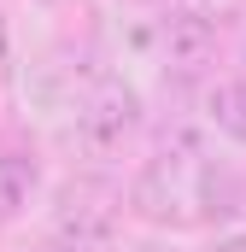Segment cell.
Instances as JSON below:
<instances>
[{
    "label": "cell",
    "mask_w": 246,
    "mask_h": 252,
    "mask_svg": "<svg viewBox=\"0 0 246 252\" xmlns=\"http://www.w3.org/2000/svg\"><path fill=\"white\" fill-rule=\"evenodd\" d=\"M47 252H118V205L112 193H82L70 199L47 235Z\"/></svg>",
    "instance_id": "obj_4"
},
{
    "label": "cell",
    "mask_w": 246,
    "mask_h": 252,
    "mask_svg": "<svg viewBox=\"0 0 246 252\" xmlns=\"http://www.w3.org/2000/svg\"><path fill=\"white\" fill-rule=\"evenodd\" d=\"M123 252H182L176 241H141V247H123Z\"/></svg>",
    "instance_id": "obj_9"
},
{
    "label": "cell",
    "mask_w": 246,
    "mask_h": 252,
    "mask_svg": "<svg viewBox=\"0 0 246 252\" xmlns=\"http://www.w3.org/2000/svg\"><path fill=\"white\" fill-rule=\"evenodd\" d=\"M211 252H246V229H223V235L211 241Z\"/></svg>",
    "instance_id": "obj_8"
},
{
    "label": "cell",
    "mask_w": 246,
    "mask_h": 252,
    "mask_svg": "<svg viewBox=\"0 0 246 252\" xmlns=\"http://www.w3.org/2000/svg\"><path fill=\"white\" fill-rule=\"evenodd\" d=\"M199 118L229 147H246V76H205L199 88Z\"/></svg>",
    "instance_id": "obj_5"
},
{
    "label": "cell",
    "mask_w": 246,
    "mask_h": 252,
    "mask_svg": "<svg viewBox=\"0 0 246 252\" xmlns=\"http://www.w3.org/2000/svg\"><path fill=\"white\" fill-rule=\"evenodd\" d=\"M205 176H211V147L193 124L164 129L147 158L135 164L129 193H123V211L141 217L147 229H193L205 223Z\"/></svg>",
    "instance_id": "obj_1"
},
{
    "label": "cell",
    "mask_w": 246,
    "mask_h": 252,
    "mask_svg": "<svg viewBox=\"0 0 246 252\" xmlns=\"http://www.w3.org/2000/svg\"><path fill=\"white\" fill-rule=\"evenodd\" d=\"M217 53H223L217 12L176 0V6H164L153 18V59H158L164 76H211L217 70Z\"/></svg>",
    "instance_id": "obj_3"
},
{
    "label": "cell",
    "mask_w": 246,
    "mask_h": 252,
    "mask_svg": "<svg viewBox=\"0 0 246 252\" xmlns=\"http://www.w3.org/2000/svg\"><path fill=\"white\" fill-rule=\"evenodd\" d=\"M41 199V158L30 147H0V229Z\"/></svg>",
    "instance_id": "obj_6"
},
{
    "label": "cell",
    "mask_w": 246,
    "mask_h": 252,
    "mask_svg": "<svg viewBox=\"0 0 246 252\" xmlns=\"http://www.w3.org/2000/svg\"><path fill=\"white\" fill-rule=\"evenodd\" d=\"M147 135V100L129 76H94L70 106V141L88 164H118Z\"/></svg>",
    "instance_id": "obj_2"
},
{
    "label": "cell",
    "mask_w": 246,
    "mask_h": 252,
    "mask_svg": "<svg viewBox=\"0 0 246 252\" xmlns=\"http://www.w3.org/2000/svg\"><path fill=\"white\" fill-rule=\"evenodd\" d=\"M12 64H18V53H12V18L0 12V82L12 76Z\"/></svg>",
    "instance_id": "obj_7"
}]
</instances>
